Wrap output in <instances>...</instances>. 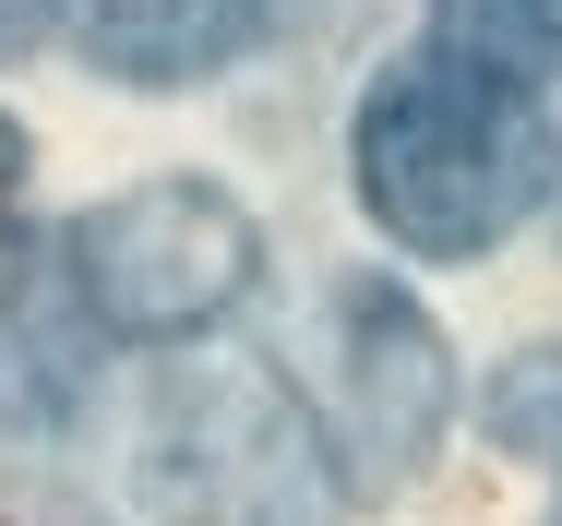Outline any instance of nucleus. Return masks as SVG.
Listing matches in <instances>:
<instances>
[{
	"label": "nucleus",
	"mask_w": 562,
	"mask_h": 526,
	"mask_svg": "<svg viewBox=\"0 0 562 526\" xmlns=\"http://www.w3.org/2000/svg\"><path fill=\"white\" fill-rule=\"evenodd\" d=\"M551 192V132L527 85L454 60V48H419L407 72H383L359 97V204L383 239L407 251H491L515 215Z\"/></svg>",
	"instance_id": "obj_1"
},
{
	"label": "nucleus",
	"mask_w": 562,
	"mask_h": 526,
	"mask_svg": "<svg viewBox=\"0 0 562 526\" xmlns=\"http://www.w3.org/2000/svg\"><path fill=\"white\" fill-rule=\"evenodd\" d=\"M263 264V227L227 204L216 180H144L72 227V312L97 335L168 347L192 323H216Z\"/></svg>",
	"instance_id": "obj_2"
},
{
	"label": "nucleus",
	"mask_w": 562,
	"mask_h": 526,
	"mask_svg": "<svg viewBox=\"0 0 562 526\" xmlns=\"http://www.w3.org/2000/svg\"><path fill=\"white\" fill-rule=\"evenodd\" d=\"M336 335H347V395H359V455H383L407 479L419 443L443 430V347H431V323L395 288H347Z\"/></svg>",
	"instance_id": "obj_3"
},
{
	"label": "nucleus",
	"mask_w": 562,
	"mask_h": 526,
	"mask_svg": "<svg viewBox=\"0 0 562 526\" xmlns=\"http://www.w3.org/2000/svg\"><path fill=\"white\" fill-rule=\"evenodd\" d=\"M72 24H85L97 72L120 85H192L239 36V0H72Z\"/></svg>",
	"instance_id": "obj_4"
},
{
	"label": "nucleus",
	"mask_w": 562,
	"mask_h": 526,
	"mask_svg": "<svg viewBox=\"0 0 562 526\" xmlns=\"http://www.w3.org/2000/svg\"><path fill=\"white\" fill-rule=\"evenodd\" d=\"M443 12V48L503 72V85H551L562 72V0H431Z\"/></svg>",
	"instance_id": "obj_5"
},
{
	"label": "nucleus",
	"mask_w": 562,
	"mask_h": 526,
	"mask_svg": "<svg viewBox=\"0 0 562 526\" xmlns=\"http://www.w3.org/2000/svg\"><path fill=\"white\" fill-rule=\"evenodd\" d=\"M36 36H48V0H0V60H24Z\"/></svg>",
	"instance_id": "obj_6"
},
{
	"label": "nucleus",
	"mask_w": 562,
	"mask_h": 526,
	"mask_svg": "<svg viewBox=\"0 0 562 526\" xmlns=\"http://www.w3.org/2000/svg\"><path fill=\"white\" fill-rule=\"evenodd\" d=\"M12 192H24V132L0 120V215H12Z\"/></svg>",
	"instance_id": "obj_7"
}]
</instances>
